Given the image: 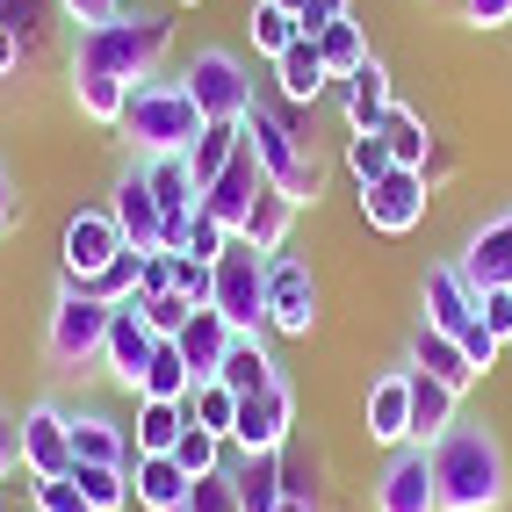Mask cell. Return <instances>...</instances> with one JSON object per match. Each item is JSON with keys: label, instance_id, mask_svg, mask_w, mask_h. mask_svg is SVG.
Returning <instances> with one entry per match:
<instances>
[{"label": "cell", "instance_id": "cell-1", "mask_svg": "<svg viewBox=\"0 0 512 512\" xmlns=\"http://www.w3.org/2000/svg\"><path fill=\"white\" fill-rule=\"evenodd\" d=\"M426 455H433L440 512H498L505 505V448L484 419H455Z\"/></svg>", "mask_w": 512, "mask_h": 512}, {"label": "cell", "instance_id": "cell-2", "mask_svg": "<svg viewBox=\"0 0 512 512\" xmlns=\"http://www.w3.org/2000/svg\"><path fill=\"white\" fill-rule=\"evenodd\" d=\"M238 130H246V145L260 159L267 188H282L296 210L325 195V159L311 145V130H303V109H289V101H253V116L238 123Z\"/></svg>", "mask_w": 512, "mask_h": 512}, {"label": "cell", "instance_id": "cell-3", "mask_svg": "<svg viewBox=\"0 0 512 512\" xmlns=\"http://www.w3.org/2000/svg\"><path fill=\"white\" fill-rule=\"evenodd\" d=\"M166 44H174V22L166 15H116L101 29H80L73 65H94V73H116L130 87H145V80H159Z\"/></svg>", "mask_w": 512, "mask_h": 512}, {"label": "cell", "instance_id": "cell-4", "mask_svg": "<svg viewBox=\"0 0 512 512\" xmlns=\"http://www.w3.org/2000/svg\"><path fill=\"white\" fill-rule=\"evenodd\" d=\"M116 130H123V145L138 159H181L202 138V109L188 101L181 80H145L138 94H130V109H123Z\"/></svg>", "mask_w": 512, "mask_h": 512}, {"label": "cell", "instance_id": "cell-5", "mask_svg": "<svg viewBox=\"0 0 512 512\" xmlns=\"http://www.w3.org/2000/svg\"><path fill=\"white\" fill-rule=\"evenodd\" d=\"M109 318H116V303H94L87 289H58L51 332H44L51 368L58 375H94L101 368V347H109Z\"/></svg>", "mask_w": 512, "mask_h": 512}, {"label": "cell", "instance_id": "cell-6", "mask_svg": "<svg viewBox=\"0 0 512 512\" xmlns=\"http://www.w3.org/2000/svg\"><path fill=\"white\" fill-rule=\"evenodd\" d=\"M210 311L238 332V339H260L267 325V260L246 246V238H231L210 267Z\"/></svg>", "mask_w": 512, "mask_h": 512}, {"label": "cell", "instance_id": "cell-7", "mask_svg": "<svg viewBox=\"0 0 512 512\" xmlns=\"http://www.w3.org/2000/svg\"><path fill=\"white\" fill-rule=\"evenodd\" d=\"M181 87L188 101L202 109V123H246L253 116V73H246V58L224 51V44H202L188 65H181Z\"/></svg>", "mask_w": 512, "mask_h": 512}, {"label": "cell", "instance_id": "cell-8", "mask_svg": "<svg viewBox=\"0 0 512 512\" xmlns=\"http://www.w3.org/2000/svg\"><path fill=\"white\" fill-rule=\"evenodd\" d=\"M152 347H159V332L145 325V303H138V296L116 303L109 347H101V375H109L123 397H138V390H145V368H152Z\"/></svg>", "mask_w": 512, "mask_h": 512}, {"label": "cell", "instance_id": "cell-9", "mask_svg": "<svg viewBox=\"0 0 512 512\" xmlns=\"http://www.w3.org/2000/svg\"><path fill=\"white\" fill-rule=\"evenodd\" d=\"M311 325H318V282H311V267H303L296 253H275V260H267V332L311 339Z\"/></svg>", "mask_w": 512, "mask_h": 512}, {"label": "cell", "instance_id": "cell-10", "mask_svg": "<svg viewBox=\"0 0 512 512\" xmlns=\"http://www.w3.org/2000/svg\"><path fill=\"white\" fill-rule=\"evenodd\" d=\"M426 174H412V166H390L375 188H361V217L368 231H383V238H404V231H419L426 224Z\"/></svg>", "mask_w": 512, "mask_h": 512}, {"label": "cell", "instance_id": "cell-11", "mask_svg": "<svg viewBox=\"0 0 512 512\" xmlns=\"http://www.w3.org/2000/svg\"><path fill=\"white\" fill-rule=\"evenodd\" d=\"M296 433V390L275 383L260 397H238V426H231V448L238 455H282Z\"/></svg>", "mask_w": 512, "mask_h": 512}, {"label": "cell", "instance_id": "cell-12", "mask_svg": "<svg viewBox=\"0 0 512 512\" xmlns=\"http://www.w3.org/2000/svg\"><path fill=\"white\" fill-rule=\"evenodd\" d=\"M116 253H130V246H123V231H116L109 210H80L73 224H65V238H58V260H65V282H73V289L94 282Z\"/></svg>", "mask_w": 512, "mask_h": 512}, {"label": "cell", "instance_id": "cell-13", "mask_svg": "<svg viewBox=\"0 0 512 512\" xmlns=\"http://www.w3.org/2000/svg\"><path fill=\"white\" fill-rule=\"evenodd\" d=\"M22 469L29 476H65L73 469V412L65 404H29L22 412Z\"/></svg>", "mask_w": 512, "mask_h": 512}, {"label": "cell", "instance_id": "cell-14", "mask_svg": "<svg viewBox=\"0 0 512 512\" xmlns=\"http://www.w3.org/2000/svg\"><path fill=\"white\" fill-rule=\"evenodd\" d=\"M109 217H116V231H123V246H130V253H159L166 217H159V195H152V181H145V166H123V174H116Z\"/></svg>", "mask_w": 512, "mask_h": 512}, {"label": "cell", "instance_id": "cell-15", "mask_svg": "<svg viewBox=\"0 0 512 512\" xmlns=\"http://www.w3.org/2000/svg\"><path fill=\"white\" fill-rule=\"evenodd\" d=\"M455 267H462V282L476 296H484V289H512V210H498V217L476 224Z\"/></svg>", "mask_w": 512, "mask_h": 512}, {"label": "cell", "instance_id": "cell-16", "mask_svg": "<svg viewBox=\"0 0 512 512\" xmlns=\"http://www.w3.org/2000/svg\"><path fill=\"white\" fill-rule=\"evenodd\" d=\"M260 188H267V174H260V159H253V145H238V159L224 166V174L202 188V210H210L231 238L246 231V217H253V202H260Z\"/></svg>", "mask_w": 512, "mask_h": 512}, {"label": "cell", "instance_id": "cell-17", "mask_svg": "<svg viewBox=\"0 0 512 512\" xmlns=\"http://www.w3.org/2000/svg\"><path fill=\"white\" fill-rule=\"evenodd\" d=\"M375 512H440V484H433V455L426 448H397L383 484H375Z\"/></svg>", "mask_w": 512, "mask_h": 512}, {"label": "cell", "instance_id": "cell-18", "mask_svg": "<svg viewBox=\"0 0 512 512\" xmlns=\"http://www.w3.org/2000/svg\"><path fill=\"white\" fill-rule=\"evenodd\" d=\"M368 440L375 448H412V368H390L368 383Z\"/></svg>", "mask_w": 512, "mask_h": 512}, {"label": "cell", "instance_id": "cell-19", "mask_svg": "<svg viewBox=\"0 0 512 512\" xmlns=\"http://www.w3.org/2000/svg\"><path fill=\"white\" fill-rule=\"evenodd\" d=\"M339 109H347V130H354V138L383 130V116L397 109V94H390V65H383V58H368L361 73H347V80H339Z\"/></svg>", "mask_w": 512, "mask_h": 512}, {"label": "cell", "instance_id": "cell-20", "mask_svg": "<svg viewBox=\"0 0 512 512\" xmlns=\"http://www.w3.org/2000/svg\"><path fill=\"white\" fill-rule=\"evenodd\" d=\"M419 303H426V325L448 332V339H462V332L476 325V289L462 282V267H426Z\"/></svg>", "mask_w": 512, "mask_h": 512}, {"label": "cell", "instance_id": "cell-21", "mask_svg": "<svg viewBox=\"0 0 512 512\" xmlns=\"http://www.w3.org/2000/svg\"><path fill=\"white\" fill-rule=\"evenodd\" d=\"M188 469L174 455H130V505H145V512H181L188 505Z\"/></svg>", "mask_w": 512, "mask_h": 512}, {"label": "cell", "instance_id": "cell-22", "mask_svg": "<svg viewBox=\"0 0 512 512\" xmlns=\"http://www.w3.org/2000/svg\"><path fill=\"white\" fill-rule=\"evenodd\" d=\"M231 325L210 311V303H202V311L174 332V347H181V361H188V375H195V383H217V368H224V354H231Z\"/></svg>", "mask_w": 512, "mask_h": 512}, {"label": "cell", "instance_id": "cell-23", "mask_svg": "<svg viewBox=\"0 0 512 512\" xmlns=\"http://www.w3.org/2000/svg\"><path fill=\"white\" fill-rule=\"evenodd\" d=\"M404 368H419V375H433V383H448L455 397L476 383V368H469V354H462V339L433 332L426 318H419V332H412V354H404Z\"/></svg>", "mask_w": 512, "mask_h": 512}, {"label": "cell", "instance_id": "cell-24", "mask_svg": "<svg viewBox=\"0 0 512 512\" xmlns=\"http://www.w3.org/2000/svg\"><path fill=\"white\" fill-rule=\"evenodd\" d=\"M275 87H282L289 109H318V94L339 87V80L325 73V58H318V37H296V44L275 58Z\"/></svg>", "mask_w": 512, "mask_h": 512}, {"label": "cell", "instance_id": "cell-25", "mask_svg": "<svg viewBox=\"0 0 512 512\" xmlns=\"http://www.w3.org/2000/svg\"><path fill=\"white\" fill-rule=\"evenodd\" d=\"M130 80H116V73H94V65H73V101H80V116L94 123V130H116L123 123V109H130Z\"/></svg>", "mask_w": 512, "mask_h": 512}, {"label": "cell", "instance_id": "cell-26", "mask_svg": "<svg viewBox=\"0 0 512 512\" xmlns=\"http://www.w3.org/2000/svg\"><path fill=\"white\" fill-rule=\"evenodd\" d=\"M455 419H462V397H455L448 383H433V375L412 368V448H433Z\"/></svg>", "mask_w": 512, "mask_h": 512}, {"label": "cell", "instance_id": "cell-27", "mask_svg": "<svg viewBox=\"0 0 512 512\" xmlns=\"http://www.w3.org/2000/svg\"><path fill=\"white\" fill-rule=\"evenodd\" d=\"M73 462L130 469V433H123L109 412H73Z\"/></svg>", "mask_w": 512, "mask_h": 512}, {"label": "cell", "instance_id": "cell-28", "mask_svg": "<svg viewBox=\"0 0 512 512\" xmlns=\"http://www.w3.org/2000/svg\"><path fill=\"white\" fill-rule=\"evenodd\" d=\"M289 224H296V202L282 188H260V202H253V217H246L238 238H246L260 260H275V253H289Z\"/></svg>", "mask_w": 512, "mask_h": 512}, {"label": "cell", "instance_id": "cell-29", "mask_svg": "<svg viewBox=\"0 0 512 512\" xmlns=\"http://www.w3.org/2000/svg\"><path fill=\"white\" fill-rule=\"evenodd\" d=\"M217 383H224L231 397H260V390H275L282 375H275V361H267L260 339H231V354H224V368H217Z\"/></svg>", "mask_w": 512, "mask_h": 512}, {"label": "cell", "instance_id": "cell-30", "mask_svg": "<svg viewBox=\"0 0 512 512\" xmlns=\"http://www.w3.org/2000/svg\"><path fill=\"white\" fill-rule=\"evenodd\" d=\"M181 433H188V404L138 397V433H130V455H174Z\"/></svg>", "mask_w": 512, "mask_h": 512}, {"label": "cell", "instance_id": "cell-31", "mask_svg": "<svg viewBox=\"0 0 512 512\" xmlns=\"http://www.w3.org/2000/svg\"><path fill=\"white\" fill-rule=\"evenodd\" d=\"M375 138L390 145V166H412V174H426V159H433V130H426V116H412V109H390Z\"/></svg>", "mask_w": 512, "mask_h": 512}, {"label": "cell", "instance_id": "cell-32", "mask_svg": "<svg viewBox=\"0 0 512 512\" xmlns=\"http://www.w3.org/2000/svg\"><path fill=\"white\" fill-rule=\"evenodd\" d=\"M238 145H246V130H238V123H202V138L188 145V174H195V188H210L224 166L238 159Z\"/></svg>", "mask_w": 512, "mask_h": 512}, {"label": "cell", "instance_id": "cell-33", "mask_svg": "<svg viewBox=\"0 0 512 512\" xmlns=\"http://www.w3.org/2000/svg\"><path fill=\"white\" fill-rule=\"evenodd\" d=\"M231 484H238V505H246V512H275V498H282V455H246L231 469Z\"/></svg>", "mask_w": 512, "mask_h": 512}, {"label": "cell", "instance_id": "cell-34", "mask_svg": "<svg viewBox=\"0 0 512 512\" xmlns=\"http://www.w3.org/2000/svg\"><path fill=\"white\" fill-rule=\"evenodd\" d=\"M318 58H325V73H332V80H347V73H361L375 51H368V37H361V22L347 15V22L318 29Z\"/></svg>", "mask_w": 512, "mask_h": 512}, {"label": "cell", "instance_id": "cell-35", "mask_svg": "<svg viewBox=\"0 0 512 512\" xmlns=\"http://www.w3.org/2000/svg\"><path fill=\"white\" fill-rule=\"evenodd\" d=\"M188 426L231 440V426H238V397H231L224 383H195V390H188Z\"/></svg>", "mask_w": 512, "mask_h": 512}, {"label": "cell", "instance_id": "cell-36", "mask_svg": "<svg viewBox=\"0 0 512 512\" xmlns=\"http://www.w3.org/2000/svg\"><path fill=\"white\" fill-rule=\"evenodd\" d=\"M246 29H253V51H260V58H282V51L303 37V22L282 15V8H267V0H253V8H246Z\"/></svg>", "mask_w": 512, "mask_h": 512}, {"label": "cell", "instance_id": "cell-37", "mask_svg": "<svg viewBox=\"0 0 512 512\" xmlns=\"http://www.w3.org/2000/svg\"><path fill=\"white\" fill-rule=\"evenodd\" d=\"M73 484L87 491L94 512H123L130 505V469H101V462H73Z\"/></svg>", "mask_w": 512, "mask_h": 512}, {"label": "cell", "instance_id": "cell-38", "mask_svg": "<svg viewBox=\"0 0 512 512\" xmlns=\"http://www.w3.org/2000/svg\"><path fill=\"white\" fill-rule=\"evenodd\" d=\"M0 29L37 58V44H44V29H51V0H0Z\"/></svg>", "mask_w": 512, "mask_h": 512}, {"label": "cell", "instance_id": "cell-39", "mask_svg": "<svg viewBox=\"0 0 512 512\" xmlns=\"http://www.w3.org/2000/svg\"><path fill=\"white\" fill-rule=\"evenodd\" d=\"M138 267H145V253H116L109 267H101V275L94 282H80L94 303H130V296H138ZM65 289H73V282H65Z\"/></svg>", "mask_w": 512, "mask_h": 512}, {"label": "cell", "instance_id": "cell-40", "mask_svg": "<svg viewBox=\"0 0 512 512\" xmlns=\"http://www.w3.org/2000/svg\"><path fill=\"white\" fill-rule=\"evenodd\" d=\"M224 448H231V440L202 433V426H188V433L174 440V462L188 469V484H202V476H217V469H224Z\"/></svg>", "mask_w": 512, "mask_h": 512}, {"label": "cell", "instance_id": "cell-41", "mask_svg": "<svg viewBox=\"0 0 512 512\" xmlns=\"http://www.w3.org/2000/svg\"><path fill=\"white\" fill-rule=\"evenodd\" d=\"M138 303H145V325H152L159 339H174V332H181V325L202 311V303H188L181 289H166V296H138Z\"/></svg>", "mask_w": 512, "mask_h": 512}, {"label": "cell", "instance_id": "cell-42", "mask_svg": "<svg viewBox=\"0 0 512 512\" xmlns=\"http://www.w3.org/2000/svg\"><path fill=\"white\" fill-rule=\"evenodd\" d=\"M347 174H354L361 188H375V181L390 174V145L375 138V130H368V138H347Z\"/></svg>", "mask_w": 512, "mask_h": 512}, {"label": "cell", "instance_id": "cell-43", "mask_svg": "<svg viewBox=\"0 0 512 512\" xmlns=\"http://www.w3.org/2000/svg\"><path fill=\"white\" fill-rule=\"evenodd\" d=\"M29 498H37V512H94L87 491L73 484V469H65V476H37V484H29Z\"/></svg>", "mask_w": 512, "mask_h": 512}, {"label": "cell", "instance_id": "cell-44", "mask_svg": "<svg viewBox=\"0 0 512 512\" xmlns=\"http://www.w3.org/2000/svg\"><path fill=\"white\" fill-rule=\"evenodd\" d=\"M224 246H231V231H224V224H217V217H210V210L195 202V217H188V246H181V253H188V260H210V267H217V253H224Z\"/></svg>", "mask_w": 512, "mask_h": 512}, {"label": "cell", "instance_id": "cell-45", "mask_svg": "<svg viewBox=\"0 0 512 512\" xmlns=\"http://www.w3.org/2000/svg\"><path fill=\"white\" fill-rule=\"evenodd\" d=\"M181 512H246V505H238V484H231V469L202 476V484L188 491V505H181Z\"/></svg>", "mask_w": 512, "mask_h": 512}, {"label": "cell", "instance_id": "cell-46", "mask_svg": "<svg viewBox=\"0 0 512 512\" xmlns=\"http://www.w3.org/2000/svg\"><path fill=\"white\" fill-rule=\"evenodd\" d=\"M476 318H484L491 339H512V289H484L476 296Z\"/></svg>", "mask_w": 512, "mask_h": 512}, {"label": "cell", "instance_id": "cell-47", "mask_svg": "<svg viewBox=\"0 0 512 512\" xmlns=\"http://www.w3.org/2000/svg\"><path fill=\"white\" fill-rule=\"evenodd\" d=\"M174 289H181L188 303H210V260H188V253H174Z\"/></svg>", "mask_w": 512, "mask_h": 512}, {"label": "cell", "instance_id": "cell-48", "mask_svg": "<svg viewBox=\"0 0 512 512\" xmlns=\"http://www.w3.org/2000/svg\"><path fill=\"white\" fill-rule=\"evenodd\" d=\"M174 289V253H145V267H138V296H166Z\"/></svg>", "mask_w": 512, "mask_h": 512}, {"label": "cell", "instance_id": "cell-49", "mask_svg": "<svg viewBox=\"0 0 512 512\" xmlns=\"http://www.w3.org/2000/svg\"><path fill=\"white\" fill-rule=\"evenodd\" d=\"M116 15H123V0H65V22H80V29H101Z\"/></svg>", "mask_w": 512, "mask_h": 512}, {"label": "cell", "instance_id": "cell-50", "mask_svg": "<svg viewBox=\"0 0 512 512\" xmlns=\"http://www.w3.org/2000/svg\"><path fill=\"white\" fill-rule=\"evenodd\" d=\"M462 22L469 29H505L512 22V0H462Z\"/></svg>", "mask_w": 512, "mask_h": 512}, {"label": "cell", "instance_id": "cell-51", "mask_svg": "<svg viewBox=\"0 0 512 512\" xmlns=\"http://www.w3.org/2000/svg\"><path fill=\"white\" fill-rule=\"evenodd\" d=\"M303 37H318V29H332V22H347V0H303Z\"/></svg>", "mask_w": 512, "mask_h": 512}, {"label": "cell", "instance_id": "cell-52", "mask_svg": "<svg viewBox=\"0 0 512 512\" xmlns=\"http://www.w3.org/2000/svg\"><path fill=\"white\" fill-rule=\"evenodd\" d=\"M22 469V419L15 412H0V476Z\"/></svg>", "mask_w": 512, "mask_h": 512}, {"label": "cell", "instance_id": "cell-53", "mask_svg": "<svg viewBox=\"0 0 512 512\" xmlns=\"http://www.w3.org/2000/svg\"><path fill=\"white\" fill-rule=\"evenodd\" d=\"M22 224V195H15V181H8V166H0V238H8Z\"/></svg>", "mask_w": 512, "mask_h": 512}, {"label": "cell", "instance_id": "cell-54", "mask_svg": "<svg viewBox=\"0 0 512 512\" xmlns=\"http://www.w3.org/2000/svg\"><path fill=\"white\" fill-rule=\"evenodd\" d=\"M22 58H29V51L8 37V29H0V80H15V73H22Z\"/></svg>", "mask_w": 512, "mask_h": 512}, {"label": "cell", "instance_id": "cell-55", "mask_svg": "<svg viewBox=\"0 0 512 512\" xmlns=\"http://www.w3.org/2000/svg\"><path fill=\"white\" fill-rule=\"evenodd\" d=\"M448 174H455V152H448V145H433V159H426V188H440Z\"/></svg>", "mask_w": 512, "mask_h": 512}, {"label": "cell", "instance_id": "cell-56", "mask_svg": "<svg viewBox=\"0 0 512 512\" xmlns=\"http://www.w3.org/2000/svg\"><path fill=\"white\" fill-rule=\"evenodd\" d=\"M275 512H311V498H296V491H282V498H275Z\"/></svg>", "mask_w": 512, "mask_h": 512}, {"label": "cell", "instance_id": "cell-57", "mask_svg": "<svg viewBox=\"0 0 512 512\" xmlns=\"http://www.w3.org/2000/svg\"><path fill=\"white\" fill-rule=\"evenodd\" d=\"M267 8H282V15H303V0H267Z\"/></svg>", "mask_w": 512, "mask_h": 512}, {"label": "cell", "instance_id": "cell-58", "mask_svg": "<svg viewBox=\"0 0 512 512\" xmlns=\"http://www.w3.org/2000/svg\"><path fill=\"white\" fill-rule=\"evenodd\" d=\"M181 8H195V0H181Z\"/></svg>", "mask_w": 512, "mask_h": 512}]
</instances>
